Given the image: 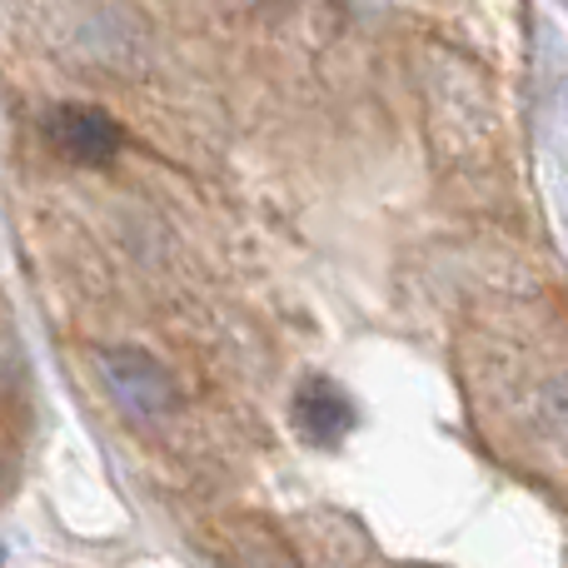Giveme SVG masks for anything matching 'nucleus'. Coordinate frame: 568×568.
I'll list each match as a JSON object with an SVG mask.
<instances>
[{
    "mask_svg": "<svg viewBox=\"0 0 568 568\" xmlns=\"http://www.w3.org/2000/svg\"><path fill=\"white\" fill-rule=\"evenodd\" d=\"M539 409H544V424H549V434L568 449V374H559V379L544 384Z\"/></svg>",
    "mask_w": 568,
    "mask_h": 568,
    "instance_id": "4",
    "label": "nucleus"
},
{
    "mask_svg": "<svg viewBox=\"0 0 568 568\" xmlns=\"http://www.w3.org/2000/svg\"><path fill=\"white\" fill-rule=\"evenodd\" d=\"M95 369H100V379H105L110 399H115L130 419L150 424V419H165V414L175 409V379H170L165 364H155L145 349H130V344L100 349Z\"/></svg>",
    "mask_w": 568,
    "mask_h": 568,
    "instance_id": "1",
    "label": "nucleus"
},
{
    "mask_svg": "<svg viewBox=\"0 0 568 568\" xmlns=\"http://www.w3.org/2000/svg\"><path fill=\"white\" fill-rule=\"evenodd\" d=\"M294 429L314 444H334L354 429V404L329 379H310L294 394Z\"/></svg>",
    "mask_w": 568,
    "mask_h": 568,
    "instance_id": "3",
    "label": "nucleus"
},
{
    "mask_svg": "<svg viewBox=\"0 0 568 568\" xmlns=\"http://www.w3.org/2000/svg\"><path fill=\"white\" fill-rule=\"evenodd\" d=\"M45 140L75 165H105L125 145L120 125L95 105H55L45 115Z\"/></svg>",
    "mask_w": 568,
    "mask_h": 568,
    "instance_id": "2",
    "label": "nucleus"
}]
</instances>
